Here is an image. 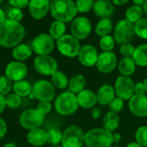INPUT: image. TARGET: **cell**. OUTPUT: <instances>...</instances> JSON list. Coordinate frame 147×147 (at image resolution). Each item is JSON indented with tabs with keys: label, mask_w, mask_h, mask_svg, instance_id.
I'll list each match as a JSON object with an SVG mask.
<instances>
[{
	"label": "cell",
	"mask_w": 147,
	"mask_h": 147,
	"mask_svg": "<svg viewBox=\"0 0 147 147\" xmlns=\"http://www.w3.org/2000/svg\"><path fill=\"white\" fill-rule=\"evenodd\" d=\"M27 140L33 146H43L47 144V132L40 127L30 130L27 134Z\"/></svg>",
	"instance_id": "7402d4cb"
},
{
	"label": "cell",
	"mask_w": 147,
	"mask_h": 147,
	"mask_svg": "<svg viewBox=\"0 0 147 147\" xmlns=\"http://www.w3.org/2000/svg\"><path fill=\"white\" fill-rule=\"evenodd\" d=\"M111 147H120V146H111Z\"/></svg>",
	"instance_id": "94428289"
},
{
	"label": "cell",
	"mask_w": 147,
	"mask_h": 147,
	"mask_svg": "<svg viewBox=\"0 0 147 147\" xmlns=\"http://www.w3.org/2000/svg\"><path fill=\"white\" fill-rule=\"evenodd\" d=\"M77 99L78 106L85 109H92L97 103L96 94L90 89H84L83 91L78 94Z\"/></svg>",
	"instance_id": "ffe728a7"
},
{
	"label": "cell",
	"mask_w": 147,
	"mask_h": 147,
	"mask_svg": "<svg viewBox=\"0 0 147 147\" xmlns=\"http://www.w3.org/2000/svg\"><path fill=\"white\" fill-rule=\"evenodd\" d=\"M117 69L121 76L130 77L136 71V64L132 58H122L118 62Z\"/></svg>",
	"instance_id": "d4e9b609"
},
{
	"label": "cell",
	"mask_w": 147,
	"mask_h": 147,
	"mask_svg": "<svg viewBox=\"0 0 147 147\" xmlns=\"http://www.w3.org/2000/svg\"><path fill=\"white\" fill-rule=\"evenodd\" d=\"M65 31H66L65 23L59 21L53 22L49 28V34L56 41L65 34Z\"/></svg>",
	"instance_id": "4dcf8cb0"
},
{
	"label": "cell",
	"mask_w": 147,
	"mask_h": 147,
	"mask_svg": "<svg viewBox=\"0 0 147 147\" xmlns=\"http://www.w3.org/2000/svg\"><path fill=\"white\" fill-rule=\"evenodd\" d=\"M95 15L101 18H110L115 12V5L112 2L108 0H98L96 1L93 7Z\"/></svg>",
	"instance_id": "d6986e66"
},
{
	"label": "cell",
	"mask_w": 147,
	"mask_h": 147,
	"mask_svg": "<svg viewBox=\"0 0 147 147\" xmlns=\"http://www.w3.org/2000/svg\"><path fill=\"white\" fill-rule=\"evenodd\" d=\"M63 132L58 128H51L47 132V143L51 145V146H59L62 142Z\"/></svg>",
	"instance_id": "d6a6232c"
},
{
	"label": "cell",
	"mask_w": 147,
	"mask_h": 147,
	"mask_svg": "<svg viewBox=\"0 0 147 147\" xmlns=\"http://www.w3.org/2000/svg\"><path fill=\"white\" fill-rule=\"evenodd\" d=\"M118 61L115 53L113 52H102L99 53L96 62V69L103 74H109L115 71L117 67Z\"/></svg>",
	"instance_id": "5bb4252c"
},
{
	"label": "cell",
	"mask_w": 147,
	"mask_h": 147,
	"mask_svg": "<svg viewBox=\"0 0 147 147\" xmlns=\"http://www.w3.org/2000/svg\"><path fill=\"white\" fill-rule=\"evenodd\" d=\"M55 42L49 34L41 33L36 35L31 43L33 52L38 55H49L54 49Z\"/></svg>",
	"instance_id": "8fae6325"
},
{
	"label": "cell",
	"mask_w": 147,
	"mask_h": 147,
	"mask_svg": "<svg viewBox=\"0 0 147 147\" xmlns=\"http://www.w3.org/2000/svg\"><path fill=\"white\" fill-rule=\"evenodd\" d=\"M113 4L114 5H124V4H127L128 3L127 0H113Z\"/></svg>",
	"instance_id": "816d5d0a"
},
{
	"label": "cell",
	"mask_w": 147,
	"mask_h": 147,
	"mask_svg": "<svg viewBox=\"0 0 147 147\" xmlns=\"http://www.w3.org/2000/svg\"><path fill=\"white\" fill-rule=\"evenodd\" d=\"M96 94L97 103H99L102 106H109L112 100L116 96L115 88L108 84L102 85Z\"/></svg>",
	"instance_id": "44dd1931"
},
{
	"label": "cell",
	"mask_w": 147,
	"mask_h": 147,
	"mask_svg": "<svg viewBox=\"0 0 147 147\" xmlns=\"http://www.w3.org/2000/svg\"><path fill=\"white\" fill-rule=\"evenodd\" d=\"M51 147H63L62 146H51Z\"/></svg>",
	"instance_id": "680465c9"
},
{
	"label": "cell",
	"mask_w": 147,
	"mask_h": 147,
	"mask_svg": "<svg viewBox=\"0 0 147 147\" xmlns=\"http://www.w3.org/2000/svg\"><path fill=\"white\" fill-rule=\"evenodd\" d=\"M45 116L41 115L36 109H29L23 111L19 117V124L27 130L39 128L44 122Z\"/></svg>",
	"instance_id": "30bf717a"
},
{
	"label": "cell",
	"mask_w": 147,
	"mask_h": 147,
	"mask_svg": "<svg viewBox=\"0 0 147 147\" xmlns=\"http://www.w3.org/2000/svg\"><path fill=\"white\" fill-rule=\"evenodd\" d=\"M7 16H8L7 18L11 20V21L20 22L23 18V13H22V10L20 9L11 8L7 12Z\"/></svg>",
	"instance_id": "60d3db41"
},
{
	"label": "cell",
	"mask_w": 147,
	"mask_h": 147,
	"mask_svg": "<svg viewBox=\"0 0 147 147\" xmlns=\"http://www.w3.org/2000/svg\"><path fill=\"white\" fill-rule=\"evenodd\" d=\"M7 134V124L6 121L0 118V140H2Z\"/></svg>",
	"instance_id": "bcb514c9"
},
{
	"label": "cell",
	"mask_w": 147,
	"mask_h": 147,
	"mask_svg": "<svg viewBox=\"0 0 147 147\" xmlns=\"http://www.w3.org/2000/svg\"><path fill=\"white\" fill-rule=\"evenodd\" d=\"M102 116V110L100 108H93L91 110V117L94 120H97Z\"/></svg>",
	"instance_id": "7dc6e473"
},
{
	"label": "cell",
	"mask_w": 147,
	"mask_h": 147,
	"mask_svg": "<svg viewBox=\"0 0 147 147\" xmlns=\"http://www.w3.org/2000/svg\"><path fill=\"white\" fill-rule=\"evenodd\" d=\"M13 92L20 97L28 96L32 93V85L27 80H21L13 84Z\"/></svg>",
	"instance_id": "f546056e"
},
{
	"label": "cell",
	"mask_w": 147,
	"mask_h": 147,
	"mask_svg": "<svg viewBox=\"0 0 147 147\" xmlns=\"http://www.w3.org/2000/svg\"><path fill=\"white\" fill-rule=\"evenodd\" d=\"M135 36L134 24L126 19L120 20L114 28V39L118 44L131 43Z\"/></svg>",
	"instance_id": "ba28073f"
},
{
	"label": "cell",
	"mask_w": 147,
	"mask_h": 147,
	"mask_svg": "<svg viewBox=\"0 0 147 147\" xmlns=\"http://www.w3.org/2000/svg\"><path fill=\"white\" fill-rule=\"evenodd\" d=\"M92 31V24L85 16L76 17L71 25V34L78 40L86 39Z\"/></svg>",
	"instance_id": "7c38bea8"
},
{
	"label": "cell",
	"mask_w": 147,
	"mask_h": 147,
	"mask_svg": "<svg viewBox=\"0 0 147 147\" xmlns=\"http://www.w3.org/2000/svg\"><path fill=\"white\" fill-rule=\"evenodd\" d=\"M9 3L11 5L12 8H16V9H24L28 6L29 1L28 0H9Z\"/></svg>",
	"instance_id": "ee69618b"
},
{
	"label": "cell",
	"mask_w": 147,
	"mask_h": 147,
	"mask_svg": "<svg viewBox=\"0 0 147 147\" xmlns=\"http://www.w3.org/2000/svg\"><path fill=\"white\" fill-rule=\"evenodd\" d=\"M143 83H144V84H145V86H146V92H147V78L143 81Z\"/></svg>",
	"instance_id": "6f0895ef"
},
{
	"label": "cell",
	"mask_w": 147,
	"mask_h": 147,
	"mask_svg": "<svg viewBox=\"0 0 147 147\" xmlns=\"http://www.w3.org/2000/svg\"><path fill=\"white\" fill-rule=\"evenodd\" d=\"M28 7L30 16L34 19L40 20L47 15L50 9V2L48 0H31Z\"/></svg>",
	"instance_id": "ac0fdd59"
},
{
	"label": "cell",
	"mask_w": 147,
	"mask_h": 147,
	"mask_svg": "<svg viewBox=\"0 0 147 147\" xmlns=\"http://www.w3.org/2000/svg\"><path fill=\"white\" fill-rule=\"evenodd\" d=\"M126 147H143L141 145H140L139 143H137L136 141H133V142H130L127 145Z\"/></svg>",
	"instance_id": "db71d44e"
},
{
	"label": "cell",
	"mask_w": 147,
	"mask_h": 147,
	"mask_svg": "<svg viewBox=\"0 0 147 147\" xmlns=\"http://www.w3.org/2000/svg\"><path fill=\"white\" fill-rule=\"evenodd\" d=\"M5 76L16 83L21 80H24L25 77L28 74V66L21 61H11L5 67Z\"/></svg>",
	"instance_id": "9a60e30c"
},
{
	"label": "cell",
	"mask_w": 147,
	"mask_h": 147,
	"mask_svg": "<svg viewBox=\"0 0 147 147\" xmlns=\"http://www.w3.org/2000/svg\"><path fill=\"white\" fill-rule=\"evenodd\" d=\"M77 95L69 90L60 93L54 101V109L56 112L62 116L73 115L78 109Z\"/></svg>",
	"instance_id": "3957f363"
},
{
	"label": "cell",
	"mask_w": 147,
	"mask_h": 147,
	"mask_svg": "<svg viewBox=\"0 0 147 147\" xmlns=\"http://www.w3.org/2000/svg\"><path fill=\"white\" fill-rule=\"evenodd\" d=\"M112 144V133L103 127L92 128L85 134V145L87 147H111Z\"/></svg>",
	"instance_id": "277c9868"
},
{
	"label": "cell",
	"mask_w": 147,
	"mask_h": 147,
	"mask_svg": "<svg viewBox=\"0 0 147 147\" xmlns=\"http://www.w3.org/2000/svg\"><path fill=\"white\" fill-rule=\"evenodd\" d=\"M124 106H125V101L120 97L115 96L112 100V102L109 104V109L110 112H113L118 115V113L122 111V109H124Z\"/></svg>",
	"instance_id": "ab89813d"
},
{
	"label": "cell",
	"mask_w": 147,
	"mask_h": 147,
	"mask_svg": "<svg viewBox=\"0 0 147 147\" xmlns=\"http://www.w3.org/2000/svg\"><path fill=\"white\" fill-rule=\"evenodd\" d=\"M2 3H3V1H2V0H0V5L2 4Z\"/></svg>",
	"instance_id": "91938a15"
},
{
	"label": "cell",
	"mask_w": 147,
	"mask_h": 147,
	"mask_svg": "<svg viewBox=\"0 0 147 147\" xmlns=\"http://www.w3.org/2000/svg\"><path fill=\"white\" fill-rule=\"evenodd\" d=\"M99 53L97 49L90 44L81 47L78 58L81 65L86 67H92L96 65Z\"/></svg>",
	"instance_id": "e0dca14e"
},
{
	"label": "cell",
	"mask_w": 147,
	"mask_h": 147,
	"mask_svg": "<svg viewBox=\"0 0 147 147\" xmlns=\"http://www.w3.org/2000/svg\"><path fill=\"white\" fill-rule=\"evenodd\" d=\"M120 127V117L113 112H107L102 118V127L110 133H114Z\"/></svg>",
	"instance_id": "cb8c5ba5"
},
{
	"label": "cell",
	"mask_w": 147,
	"mask_h": 147,
	"mask_svg": "<svg viewBox=\"0 0 147 147\" xmlns=\"http://www.w3.org/2000/svg\"><path fill=\"white\" fill-rule=\"evenodd\" d=\"M128 109L130 112L136 117H147V96L134 95L128 100Z\"/></svg>",
	"instance_id": "2e32d148"
},
{
	"label": "cell",
	"mask_w": 147,
	"mask_h": 147,
	"mask_svg": "<svg viewBox=\"0 0 147 147\" xmlns=\"http://www.w3.org/2000/svg\"><path fill=\"white\" fill-rule=\"evenodd\" d=\"M84 144L85 134L78 126H69L63 132L61 142L63 147H83Z\"/></svg>",
	"instance_id": "5b68a950"
},
{
	"label": "cell",
	"mask_w": 147,
	"mask_h": 147,
	"mask_svg": "<svg viewBox=\"0 0 147 147\" xmlns=\"http://www.w3.org/2000/svg\"><path fill=\"white\" fill-rule=\"evenodd\" d=\"M6 15H7V14L4 12V10L0 8V24H2V23L7 19Z\"/></svg>",
	"instance_id": "f907efd6"
},
{
	"label": "cell",
	"mask_w": 147,
	"mask_h": 147,
	"mask_svg": "<svg viewBox=\"0 0 147 147\" xmlns=\"http://www.w3.org/2000/svg\"><path fill=\"white\" fill-rule=\"evenodd\" d=\"M115 46V40L112 35H106L100 39L99 47L102 52H112Z\"/></svg>",
	"instance_id": "e575fe53"
},
{
	"label": "cell",
	"mask_w": 147,
	"mask_h": 147,
	"mask_svg": "<svg viewBox=\"0 0 147 147\" xmlns=\"http://www.w3.org/2000/svg\"><path fill=\"white\" fill-rule=\"evenodd\" d=\"M13 88V83L5 75L0 77V94L6 96L10 93Z\"/></svg>",
	"instance_id": "d590c367"
},
{
	"label": "cell",
	"mask_w": 147,
	"mask_h": 147,
	"mask_svg": "<svg viewBox=\"0 0 147 147\" xmlns=\"http://www.w3.org/2000/svg\"><path fill=\"white\" fill-rule=\"evenodd\" d=\"M134 31L135 35L147 40V17H143L134 24Z\"/></svg>",
	"instance_id": "836d02e7"
},
{
	"label": "cell",
	"mask_w": 147,
	"mask_h": 147,
	"mask_svg": "<svg viewBox=\"0 0 147 147\" xmlns=\"http://www.w3.org/2000/svg\"><path fill=\"white\" fill-rule=\"evenodd\" d=\"M112 140H113V143L118 144L121 140V135L119 133H113L112 134Z\"/></svg>",
	"instance_id": "681fc988"
},
{
	"label": "cell",
	"mask_w": 147,
	"mask_h": 147,
	"mask_svg": "<svg viewBox=\"0 0 147 147\" xmlns=\"http://www.w3.org/2000/svg\"><path fill=\"white\" fill-rule=\"evenodd\" d=\"M113 30V21L110 18L100 19L95 27V33L99 37L109 35Z\"/></svg>",
	"instance_id": "83f0119b"
},
{
	"label": "cell",
	"mask_w": 147,
	"mask_h": 147,
	"mask_svg": "<svg viewBox=\"0 0 147 147\" xmlns=\"http://www.w3.org/2000/svg\"><path fill=\"white\" fill-rule=\"evenodd\" d=\"M146 90L143 82H138L134 84V94L135 95H146Z\"/></svg>",
	"instance_id": "f6af8a7d"
},
{
	"label": "cell",
	"mask_w": 147,
	"mask_h": 147,
	"mask_svg": "<svg viewBox=\"0 0 147 147\" xmlns=\"http://www.w3.org/2000/svg\"><path fill=\"white\" fill-rule=\"evenodd\" d=\"M51 83L55 88L59 90H65L68 88L69 79L65 73L58 70L53 75L51 76Z\"/></svg>",
	"instance_id": "1f68e13d"
},
{
	"label": "cell",
	"mask_w": 147,
	"mask_h": 147,
	"mask_svg": "<svg viewBox=\"0 0 147 147\" xmlns=\"http://www.w3.org/2000/svg\"><path fill=\"white\" fill-rule=\"evenodd\" d=\"M3 147H17V146L15 143H13V142H9V143L5 144Z\"/></svg>",
	"instance_id": "11a10c76"
},
{
	"label": "cell",
	"mask_w": 147,
	"mask_h": 147,
	"mask_svg": "<svg viewBox=\"0 0 147 147\" xmlns=\"http://www.w3.org/2000/svg\"><path fill=\"white\" fill-rule=\"evenodd\" d=\"M146 1V0H134V1H133V4L137 5V6L143 7V5L145 4Z\"/></svg>",
	"instance_id": "f5cc1de1"
},
{
	"label": "cell",
	"mask_w": 147,
	"mask_h": 147,
	"mask_svg": "<svg viewBox=\"0 0 147 147\" xmlns=\"http://www.w3.org/2000/svg\"><path fill=\"white\" fill-rule=\"evenodd\" d=\"M49 11L55 21L64 23L72 22L78 13L75 2L71 0H53L50 2Z\"/></svg>",
	"instance_id": "7a4b0ae2"
},
{
	"label": "cell",
	"mask_w": 147,
	"mask_h": 147,
	"mask_svg": "<svg viewBox=\"0 0 147 147\" xmlns=\"http://www.w3.org/2000/svg\"><path fill=\"white\" fill-rule=\"evenodd\" d=\"M33 53V49L30 45L21 43L15 47L12 50V57L16 61H24L31 57Z\"/></svg>",
	"instance_id": "603a6c76"
},
{
	"label": "cell",
	"mask_w": 147,
	"mask_h": 147,
	"mask_svg": "<svg viewBox=\"0 0 147 147\" xmlns=\"http://www.w3.org/2000/svg\"><path fill=\"white\" fill-rule=\"evenodd\" d=\"M86 79L82 74H77L69 79L68 90L70 92L78 95L85 89Z\"/></svg>",
	"instance_id": "484cf974"
},
{
	"label": "cell",
	"mask_w": 147,
	"mask_h": 147,
	"mask_svg": "<svg viewBox=\"0 0 147 147\" xmlns=\"http://www.w3.org/2000/svg\"><path fill=\"white\" fill-rule=\"evenodd\" d=\"M56 47L58 51L67 58L78 57L81 48V45L78 40L73 37L71 34H65L59 40L56 41Z\"/></svg>",
	"instance_id": "8992f818"
},
{
	"label": "cell",
	"mask_w": 147,
	"mask_h": 147,
	"mask_svg": "<svg viewBox=\"0 0 147 147\" xmlns=\"http://www.w3.org/2000/svg\"><path fill=\"white\" fill-rule=\"evenodd\" d=\"M5 102H6V107L9 109H17L22 104V98L16 94H15L14 92L9 93L5 96Z\"/></svg>",
	"instance_id": "74e56055"
},
{
	"label": "cell",
	"mask_w": 147,
	"mask_h": 147,
	"mask_svg": "<svg viewBox=\"0 0 147 147\" xmlns=\"http://www.w3.org/2000/svg\"><path fill=\"white\" fill-rule=\"evenodd\" d=\"M134 51H135V47L132 43H126L121 45L120 53L123 56V58H132Z\"/></svg>",
	"instance_id": "b9f144b4"
},
{
	"label": "cell",
	"mask_w": 147,
	"mask_h": 147,
	"mask_svg": "<svg viewBox=\"0 0 147 147\" xmlns=\"http://www.w3.org/2000/svg\"><path fill=\"white\" fill-rule=\"evenodd\" d=\"M134 84L135 83L130 77H118L115 80L114 87L115 96L124 101H128L134 95Z\"/></svg>",
	"instance_id": "4fadbf2b"
},
{
	"label": "cell",
	"mask_w": 147,
	"mask_h": 147,
	"mask_svg": "<svg viewBox=\"0 0 147 147\" xmlns=\"http://www.w3.org/2000/svg\"><path fill=\"white\" fill-rule=\"evenodd\" d=\"M136 65L140 67L147 66V43H143L135 47V51L132 56Z\"/></svg>",
	"instance_id": "4316f807"
},
{
	"label": "cell",
	"mask_w": 147,
	"mask_h": 147,
	"mask_svg": "<svg viewBox=\"0 0 147 147\" xmlns=\"http://www.w3.org/2000/svg\"><path fill=\"white\" fill-rule=\"evenodd\" d=\"M32 94L39 102H51L55 97L56 91L55 87L50 81L40 79L32 85Z\"/></svg>",
	"instance_id": "52a82bcc"
},
{
	"label": "cell",
	"mask_w": 147,
	"mask_h": 147,
	"mask_svg": "<svg viewBox=\"0 0 147 147\" xmlns=\"http://www.w3.org/2000/svg\"><path fill=\"white\" fill-rule=\"evenodd\" d=\"M144 14L145 13H144L143 7L133 4L127 9L125 12V19L130 22L131 23L135 24L138 21L143 18Z\"/></svg>",
	"instance_id": "f1b7e54d"
},
{
	"label": "cell",
	"mask_w": 147,
	"mask_h": 147,
	"mask_svg": "<svg viewBox=\"0 0 147 147\" xmlns=\"http://www.w3.org/2000/svg\"><path fill=\"white\" fill-rule=\"evenodd\" d=\"M6 108V102H5V96L0 94V114L3 112V110Z\"/></svg>",
	"instance_id": "c3c4849f"
},
{
	"label": "cell",
	"mask_w": 147,
	"mask_h": 147,
	"mask_svg": "<svg viewBox=\"0 0 147 147\" xmlns=\"http://www.w3.org/2000/svg\"><path fill=\"white\" fill-rule=\"evenodd\" d=\"M136 142L143 147H147V126L140 127L135 132Z\"/></svg>",
	"instance_id": "f35d334b"
},
{
	"label": "cell",
	"mask_w": 147,
	"mask_h": 147,
	"mask_svg": "<svg viewBox=\"0 0 147 147\" xmlns=\"http://www.w3.org/2000/svg\"><path fill=\"white\" fill-rule=\"evenodd\" d=\"M34 70L40 75L52 76L58 71V62L51 55H37L33 62Z\"/></svg>",
	"instance_id": "9c48e42d"
},
{
	"label": "cell",
	"mask_w": 147,
	"mask_h": 147,
	"mask_svg": "<svg viewBox=\"0 0 147 147\" xmlns=\"http://www.w3.org/2000/svg\"><path fill=\"white\" fill-rule=\"evenodd\" d=\"M26 30L21 22L6 19L0 24V46L5 48L15 47L24 39Z\"/></svg>",
	"instance_id": "6da1fadb"
},
{
	"label": "cell",
	"mask_w": 147,
	"mask_h": 147,
	"mask_svg": "<svg viewBox=\"0 0 147 147\" xmlns=\"http://www.w3.org/2000/svg\"><path fill=\"white\" fill-rule=\"evenodd\" d=\"M53 109V106L51 104V102H39V103L37 104L36 109L44 116L47 115V114H49L51 112Z\"/></svg>",
	"instance_id": "7bdbcfd3"
},
{
	"label": "cell",
	"mask_w": 147,
	"mask_h": 147,
	"mask_svg": "<svg viewBox=\"0 0 147 147\" xmlns=\"http://www.w3.org/2000/svg\"><path fill=\"white\" fill-rule=\"evenodd\" d=\"M95 1L93 0H78L75 2L78 12L86 13L93 9Z\"/></svg>",
	"instance_id": "8d00e7d4"
},
{
	"label": "cell",
	"mask_w": 147,
	"mask_h": 147,
	"mask_svg": "<svg viewBox=\"0 0 147 147\" xmlns=\"http://www.w3.org/2000/svg\"><path fill=\"white\" fill-rule=\"evenodd\" d=\"M143 9H144V13L146 15V17H147V0L146 1L145 4L143 5Z\"/></svg>",
	"instance_id": "9f6ffc18"
}]
</instances>
